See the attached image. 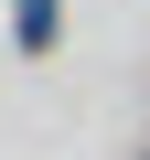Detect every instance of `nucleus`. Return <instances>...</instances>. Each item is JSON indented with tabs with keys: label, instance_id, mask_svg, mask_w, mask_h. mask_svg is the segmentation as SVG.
Segmentation results:
<instances>
[{
	"label": "nucleus",
	"instance_id": "obj_1",
	"mask_svg": "<svg viewBox=\"0 0 150 160\" xmlns=\"http://www.w3.org/2000/svg\"><path fill=\"white\" fill-rule=\"evenodd\" d=\"M22 43H32V53L54 43V0H22Z\"/></svg>",
	"mask_w": 150,
	"mask_h": 160
}]
</instances>
